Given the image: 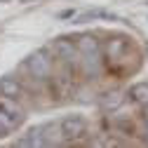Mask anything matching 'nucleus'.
<instances>
[{
    "instance_id": "nucleus-16",
    "label": "nucleus",
    "mask_w": 148,
    "mask_h": 148,
    "mask_svg": "<svg viewBox=\"0 0 148 148\" xmlns=\"http://www.w3.org/2000/svg\"><path fill=\"white\" fill-rule=\"evenodd\" d=\"M21 3H31V0H21Z\"/></svg>"
},
{
    "instance_id": "nucleus-4",
    "label": "nucleus",
    "mask_w": 148,
    "mask_h": 148,
    "mask_svg": "<svg viewBox=\"0 0 148 148\" xmlns=\"http://www.w3.org/2000/svg\"><path fill=\"white\" fill-rule=\"evenodd\" d=\"M0 94H5V97H10V99H16V101H21V99L28 97V92H26V87H24L19 80H16V78L5 75L3 80H0Z\"/></svg>"
},
{
    "instance_id": "nucleus-13",
    "label": "nucleus",
    "mask_w": 148,
    "mask_h": 148,
    "mask_svg": "<svg viewBox=\"0 0 148 148\" xmlns=\"http://www.w3.org/2000/svg\"><path fill=\"white\" fill-rule=\"evenodd\" d=\"M16 127H19V122H16L14 118H10L5 110H0V136H7L10 132H14Z\"/></svg>"
},
{
    "instance_id": "nucleus-2",
    "label": "nucleus",
    "mask_w": 148,
    "mask_h": 148,
    "mask_svg": "<svg viewBox=\"0 0 148 148\" xmlns=\"http://www.w3.org/2000/svg\"><path fill=\"white\" fill-rule=\"evenodd\" d=\"M54 54L59 57V61L66 68H73V71L80 68V49L71 38H57L54 40Z\"/></svg>"
},
{
    "instance_id": "nucleus-15",
    "label": "nucleus",
    "mask_w": 148,
    "mask_h": 148,
    "mask_svg": "<svg viewBox=\"0 0 148 148\" xmlns=\"http://www.w3.org/2000/svg\"><path fill=\"white\" fill-rule=\"evenodd\" d=\"M143 125L148 127V106H143Z\"/></svg>"
},
{
    "instance_id": "nucleus-17",
    "label": "nucleus",
    "mask_w": 148,
    "mask_h": 148,
    "mask_svg": "<svg viewBox=\"0 0 148 148\" xmlns=\"http://www.w3.org/2000/svg\"><path fill=\"white\" fill-rule=\"evenodd\" d=\"M0 3H5V0H0Z\"/></svg>"
},
{
    "instance_id": "nucleus-10",
    "label": "nucleus",
    "mask_w": 148,
    "mask_h": 148,
    "mask_svg": "<svg viewBox=\"0 0 148 148\" xmlns=\"http://www.w3.org/2000/svg\"><path fill=\"white\" fill-rule=\"evenodd\" d=\"M122 103H125L122 92H108V94L101 97V110L103 113H115V110H120Z\"/></svg>"
},
{
    "instance_id": "nucleus-5",
    "label": "nucleus",
    "mask_w": 148,
    "mask_h": 148,
    "mask_svg": "<svg viewBox=\"0 0 148 148\" xmlns=\"http://www.w3.org/2000/svg\"><path fill=\"white\" fill-rule=\"evenodd\" d=\"M0 110H5V113H7L10 118H14L19 125L26 120V110H24V106L16 101V99H10V97H5V94H0Z\"/></svg>"
},
{
    "instance_id": "nucleus-12",
    "label": "nucleus",
    "mask_w": 148,
    "mask_h": 148,
    "mask_svg": "<svg viewBox=\"0 0 148 148\" xmlns=\"http://www.w3.org/2000/svg\"><path fill=\"white\" fill-rule=\"evenodd\" d=\"M129 97H132V101L136 106H148V82H136L132 85V89H129Z\"/></svg>"
},
{
    "instance_id": "nucleus-1",
    "label": "nucleus",
    "mask_w": 148,
    "mask_h": 148,
    "mask_svg": "<svg viewBox=\"0 0 148 148\" xmlns=\"http://www.w3.org/2000/svg\"><path fill=\"white\" fill-rule=\"evenodd\" d=\"M52 68H54V64H52V57H49L47 49H35L26 59V71L35 80H49L52 78Z\"/></svg>"
},
{
    "instance_id": "nucleus-11",
    "label": "nucleus",
    "mask_w": 148,
    "mask_h": 148,
    "mask_svg": "<svg viewBox=\"0 0 148 148\" xmlns=\"http://www.w3.org/2000/svg\"><path fill=\"white\" fill-rule=\"evenodd\" d=\"M16 146H21V148H35V146H45V139H42V132H40V127H33L28 129V134L21 136V139H16Z\"/></svg>"
},
{
    "instance_id": "nucleus-8",
    "label": "nucleus",
    "mask_w": 148,
    "mask_h": 148,
    "mask_svg": "<svg viewBox=\"0 0 148 148\" xmlns=\"http://www.w3.org/2000/svg\"><path fill=\"white\" fill-rule=\"evenodd\" d=\"M75 45H78L80 54H94V52H101V42H99L92 33H80L78 38H75Z\"/></svg>"
},
{
    "instance_id": "nucleus-3",
    "label": "nucleus",
    "mask_w": 148,
    "mask_h": 148,
    "mask_svg": "<svg viewBox=\"0 0 148 148\" xmlns=\"http://www.w3.org/2000/svg\"><path fill=\"white\" fill-rule=\"evenodd\" d=\"M59 125L64 141H80L87 134V120L82 115H66L64 120H59Z\"/></svg>"
},
{
    "instance_id": "nucleus-7",
    "label": "nucleus",
    "mask_w": 148,
    "mask_h": 148,
    "mask_svg": "<svg viewBox=\"0 0 148 148\" xmlns=\"http://www.w3.org/2000/svg\"><path fill=\"white\" fill-rule=\"evenodd\" d=\"M73 24H87V21H94V19H110V21H118L120 16L113 14V12H106V10H87L82 14H75L73 16Z\"/></svg>"
},
{
    "instance_id": "nucleus-9",
    "label": "nucleus",
    "mask_w": 148,
    "mask_h": 148,
    "mask_svg": "<svg viewBox=\"0 0 148 148\" xmlns=\"http://www.w3.org/2000/svg\"><path fill=\"white\" fill-rule=\"evenodd\" d=\"M108 127L120 134H134V120L129 115H108Z\"/></svg>"
},
{
    "instance_id": "nucleus-18",
    "label": "nucleus",
    "mask_w": 148,
    "mask_h": 148,
    "mask_svg": "<svg viewBox=\"0 0 148 148\" xmlns=\"http://www.w3.org/2000/svg\"><path fill=\"white\" fill-rule=\"evenodd\" d=\"M146 5H148V0H146Z\"/></svg>"
},
{
    "instance_id": "nucleus-6",
    "label": "nucleus",
    "mask_w": 148,
    "mask_h": 148,
    "mask_svg": "<svg viewBox=\"0 0 148 148\" xmlns=\"http://www.w3.org/2000/svg\"><path fill=\"white\" fill-rule=\"evenodd\" d=\"M129 47V40L127 38H113V40H108L106 42V54H108V61H122L125 57V52Z\"/></svg>"
},
{
    "instance_id": "nucleus-14",
    "label": "nucleus",
    "mask_w": 148,
    "mask_h": 148,
    "mask_svg": "<svg viewBox=\"0 0 148 148\" xmlns=\"http://www.w3.org/2000/svg\"><path fill=\"white\" fill-rule=\"evenodd\" d=\"M75 14H78L75 10H66V12H61V14H59V19H73Z\"/></svg>"
}]
</instances>
